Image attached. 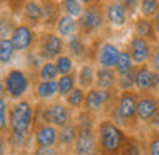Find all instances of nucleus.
<instances>
[{"label":"nucleus","instance_id":"7","mask_svg":"<svg viewBox=\"0 0 159 155\" xmlns=\"http://www.w3.org/2000/svg\"><path fill=\"white\" fill-rule=\"evenodd\" d=\"M34 50L43 62H55L60 55L65 53V39H62L53 31H43L38 36Z\"/></svg>","mask_w":159,"mask_h":155},{"label":"nucleus","instance_id":"23","mask_svg":"<svg viewBox=\"0 0 159 155\" xmlns=\"http://www.w3.org/2000/svg\"><path fill=\"white\" fill-rule=\"evenodd\" d=\"M34 97L39 102H52L55 97H58L57 80H38V82H34Z\"/></svg>","mask_w":159,"mask_h":155},{"label":"nucleus","instance_id":"11","mask_svg":"<svg viewBox=\"0 0 159 155\" xmlns=\"http://www.w3.org/2000/svg\"><path fill=\"white\" fill-rule=\"evenodd\" d=\"M135 90L144 94L159 92V73L149 63L135 67Z\"/></svg>","mask_w":159,"mask_h":155},{"label":"nucleus","instance_id":"49","mask_svg":"<svg viewBox=\"0 0 159 155\" xmlns=\"http://www.w3.org/2000/svg\"><path fill=\"white\" fill-rule=\"evenodd\" d=\"M17 155H31V152H19Z\"/></svg>","mask_w":159,"mask_h":155},{"label":"nucleus","instance_id":"3","mask_svg":"<svg viewBox=\"0 0 159 155\" xmlns=\"http://www.w3.org/2000/svg\"><path fill=\"white\" fill-rule=\"evenodd\" d=\"M74 121L72 111L63 101L52 102H38L34 106V126L38 124H52L55 128H63Z\"/></svg>","mask_w":159,"mask_h":155},{"label":"nucleus","instance_id":"24","mask_svg":"<svg viewBox=\"0 0 159 155\" xmlns=\"http://www.w3.org/2000/svg\"><path fill=\"white\" fill-rule=\"evenodd\" d=\"M55 32L62 39H70L72 36L79 34V24H77V19L62 14L60 19H58V22H57V26H55Z\"/></svg>","mask_w":159,"mask_h":155},{"label":"nucleus","instance_id":"31","mask_svg":"<svg viewBox=\"0 0 159 155\" xmlns=\"http://www.w3.org/2000/svg\"><path fill=\"white\" fill-rule=\"evenodd\" d=\"M55 65H57V70H58V75H69V73H74L75 72V60L72 56H69L67 53L60 55L58 58L55 60Z\"/></svg>","mask_w":159,"mask_h":155},{"label":"nucleus","instance_id":"39","mask_svg":"<svg viewBox=\"0 0 159 155\" xmlns=\"http://www.w3.org/2000/svg\"><path fill=\"white\" fill-rule=\"evenodd\" d=\"M14 22H12L11 15H2L0 17V39L11 38V32L14 29Z\"/></svg>","mask_w":159,"mask_h":155},{"label":"nucleus","instance_id":"47","mask_svg":"<svg viewBox=\"0 0 159 155\" xmlns=\"http://www.w3.org/2000/svg\"><path fill=\"white\" fill-rule=\"evenodd\" d=\"M152 21H154V26H156V32H157V36H159V11H157V14L154 15Z\"/></svg>","mask_w":159,"mask_h":155},{"label":"nucleus","instance_id":"32","mask_svg":"<svg viewBox=\"0 0 159 155\" xmlns=\"http://www.w3.org/2000/svg\"><path fill=\"white\" fill-rule=\"evenodd\" d=\"M58 70H57L55 62H43V65L39 67L38 73H36V79L38 80H57L58 79ZM36 80V82H38Z\"/></svg>","mask_w":159,"mask_h":155},{"label":"nucleus","instance_id":"50","mask_svg":"<svg viewBox=\"0 0 159 155\" xmlns=\"http://www.w3.org/2000/svg\"><path fill=\"white\" fill-rule=\"evenodd\" d=\"M142 147H144V145H142ZM142 155H149V153H147L145 150H142Z\"/></svg>","mask_w":159,"mask_h":155},{"label":"nucleus","instance_id":"36","mask_svg":"<svg viewBox=\"0 0 159 155\" xmlns=\"http://www.w3.org/2000/svg\"><path fill=\"white\" fill-rule=\"evenodd\" d=\"M159 11V0H140L139 12L145 19H154V15Z\"/></svg>","mask_w":159,"mask_h":155},{"label":"nucleus","instance_id":"17","mask_svg":"<svg viewBox=\"0 0 159 155\" xmlns=\"http://www.w3.org/2000/svg\"><path fill=\"white\" fill-rule=\"evenodd\" d=\"M58 128L52 124H38L33 130V147H57Z\"/></svg>","mask_w":159,"mask_h":155},{"label":"nucleus","instance_id":"48","mask_svg":"<svg viewBox=\"0 0 159 155\" xmlns=\"http://www.w3.org/2000/svg\"><path fill=\"white\" fill-rule=\"evenodd\" d=\"M103 4H111V2H116V0H101Z\"/></svg>","mask_w":159,"mask_h":155},{"label":"nucleus","instance_id":"44","mask_svg":"<svg viewBox=\"0 0 159 155\" xmlns=\"http://www.w3.org/2000/svg\"><path fill=\"white\" fill-rule=\"evenodd\" d=\"M9 152V143H7V135L0 133V155H7Z\"/></svg>","mask_w":159,"mask_h":155},{"label":"nucleus","instance_id":"1","mask_svg":"<svg viewBox=\"0 0 159 155\" xmlns=\"http://www.w3.org/2000/svg\"><path fill=\"white\" fill-rule=\"evenodd\" d=\"M137 90H125L118 92L116 99L113 101L106 111V118H110L115 124L123 128L125 131H135L139 126L137 119Z\"/></svg>","mask_w":159,"mask_h":155},{"label":"nucleus","instance_id":"34","mask_svg":"<svg viewBox=\"0 0 159 155\" xmlns=\"http://www.w3.org/2000/svg\"><path fill=\"white\" fill-rule=\"evenodd\" d=\"M144 150L149 155H159V130H151L145 136L144 143Z\"/></svg>","mask_w":159,"mask_h":155},{"label":"nucleus","instance_id":"45","mask_svg":"<svg viewBox=\"0 0 159 155\" xmlns=\"http://www.w3.org/2000/svg\"><path fill=\"white\" fill-rule=\"evenodd\" d=\"M0 97L7 99V92H5V84H4V77H0Z\"/></svg>","mask_w":159,"mask_h":155},{"label":"nucleus","instance_id":"27","mask_svg":"<svg viewBox=\"0 0 159 155\" xmlns=\"http://www.w3.org/2000/svg\"><path fill=\"white\" fill-rule=\"evenodd\" d=\"M84 99H86V90L80 89V87H75L69 96L63 97V102L70 107V111L79 113V111L82 109V106H84Z\"/></svg>","mask_w":159,"mask_h":155},{"label":"nucleus","instance_id":"38","mask_svg":"<svg viewBox=\"0 0 159 155\" xmlns=\"http://www.w3.org/2000/svg\"><path fill=\"white\" fill-rule=\"evenodd\" d=\"M142 150H144L142 141H139L135 136H130L123 148V152H121V155H142Z\"/></svg>","mask_w":159,"mask_h":155},{"label":"nucleus","instance_id":"41","mask_svg":"<svg viewBox=\"0 0 159 155\" xmlns=\"http://www.w3.org/2000/svg\"><path fill=\"white\" fill-rule=\"evenodd\" d=\"M118 2L127 9L130 15H134L139 11V5H140V0H118Z\"/></svg>","mask_w":159,"mask_h":155},{"label":"nucleus","instance_id":"13","mask_svg":"<svg viewBox=\"0 0 159 155\" xmlns=\"http://www.w3.org/2000/svg\"><path fill=\"white\" fill-rule=\"evenodd\" d=\"M128 55L132 56L135 67L139 65H145V63L151 62V56H152V50H154V45L149 43L147 39H142L139 36H132L127 43V48Z\"/></svg>","mask_w":159,"mask_h":155},{"label":"nucleus","instance_id":"46","mask_svg":"<svg viewBox=\"0 0 159 155\" xmlns=\"http://www.w3.org/2000/svg\"><path fill=\"white\" fill-rule=\"evenodd\" d=\"M84 4V7H89V5H96V4H101V0H80Z\"/></svg>","mask_w":159,"mask_h":155},{"label":"nucleus","instance_id":"40","mask_svg":"<svg viewBox=\"0 0 159 155\" xmlns=\"http://www.w3.org/2000/svg\"><path fill=\"white\" fill-rule=\"evenodd\" d=\"M31 155H65L58 147H33Z\"/></svg>","mask_w":159,"mask_h":155},{"label":"nucleus","instance_id":"12","mask_svg":"<svg viewBox=\"0 0 159 155\" xmlns=\"http://www.w3.org/2000/svg\"><path fill=\"white\" fill-rule=\"evenodd\" d=\"M159 114V97L156 94L139 92L137 99V119L139 124L149 126L152 119Z\"/></svg>","mask_w":159,"mask_h":155},{"label":"nucleus","instance_id":"5","mask_svg":"<svg viewBox=\"0 0 159 155\" xmlns=\"http://www.w3.org/2000/svg\"><path fill=\"white\" fill-rule=\"evenodd\" d=\"M31 75L22 68H9L4 75L5 92L12 101H21L31 89Z\"/></svg>","mask_w":159,"mask_h":155},{"label":"nucleus","instance_id":"10","mask_svg":"<svg viewBox=\"0 0 159 155\" xmlns=\"http://www.w3.org/2000/svg\"><path fill=\"white\" fill-rule=\"evenodd\" d=\"M38 36L39 34L36 32V29H33L31 26L24 24V22H19L14 26L11 32V41L17 53H28L36 48Z\"/></svg>","mask_w":159,"mask_h":155},{"label":"nucleus","instance_id":"15","mask_svg":"<svg viewBox=\"0 0 159 155\" xmlns=\"http://www.w3.org/2000/svg\"><path fill=\"white\" fill-rule=\"evenodd\" d=\"M104 19L106 24L113 29H121L128 24L130 21V14L128 11L120 4V2H111V4H104Z\"/></svg>","mask_w":159,"mask_h":155},{"label":"nucleus","instance_id":"30","mask_svg":"<svg viewBox=\"0 0 159 155\" xmlns=\"http://www.w3.org/2000/svg\"><path fill=\"white\" fill-rule=\"evenodd\" d=\"M16 48L12 45L11 38L0 39V65H9L16 56Z\"/></svg>","mask_w":159,"mask_h":155},{"label":"nucleus","instance_id":"42","mask_svg":"<svg viewBox=\"0 0 159 155\" xmlns=\"http://www.w3.org/2000/svg\"><path fill=\"white\" fill-rule=\"evenodd\" d=\"M149 65H151L152 70H156V72L159 73V43H157V45H154V50H152V56H151Z\"/></svg>","mask_w":159,"mask_h":155},{"label":"nucleus","instance_id":"2","mask_svg":"<svg viewBox=\"0 0 159 155\" xmlns=\"http://www.w3.org/2000/svg\"><path fill=\"white\" fill-rule=\"evenodd\" d=\"M96 136L99 155H121L130 135L104 116L96 124Z\"/></svg>","mask_w":159,"mask_h":155},{"label":"nucleus","instance_id":"26","mask_svg":"<svg viewBox=\"0 0 159 155\" xmlns=\"http://www.w3.org/2000/svg\"><path fill=\"white\" fill-rule=\"evenodd\" d=\"M57 87H58V97H67L77 87V72L58 77L57 79Z\"/></svg>","mask_w":159,"mask_h":155},{"label":"nucleus","instance_id":"28","mask_svg":"<svg viewBox=\"0 0 159 155\" xmlns=\"http://www.w3.org/2000/svg\"><path fill=\"white\" fill-rule=\"evenodd\" d=\"M60 7L65 15H70L74 19H79L84 12V4L80 0H60Z\"/></svg>","mask_w":159,"mask_h":155},{"label":"nucleus","instance_id":"16","mask_svg":"<svg viewBox=\"0 0 159 155\" xmlns=\"http://www.w3.org/2000/svg\"><path fill=\"white\" fill-rule=\"evenodd\" d=\"M121 50L118 48L115 43L111 41H99L96 48V60L94 62L101 67V68H115L116 58L120 55Z\"/></svg>","mask_w":159,"mask_h":155},{"label":"nucleus","instance_id":"33","mask_svg":"<svg viewBox=\"0 0 159 155\" xmlns=\"http://www.w3.org/2000/svg\"><path fill=\"white\" fill-rule=\"evenodd\" d=\"M116 90L118 92H125V90H135V68L127 73L118 75L116 80Z\"/></svg>","mask_w":159,"mask_h":155},{"label":"nucleus","instance_id":"22","mask_svg":"<svg viewBox=\"0 0 159 155\" xmlns=\"http://www.w3.org/2000/svg\"><path fill=\"white\" fill-rule=\"evenodd\" d=\"M96 70L98 67L93 62H86L77 70V87L84 90H89L96 85Z\"/></svg>","mask_w":159,"mask_h":155},{"label":"nucleus","instance_id":"37","mask_svg":"<svg viewBox=\"0 0 159 155\" xmlns=\"http://www.w3.org/2000/svg\"><path fill=\"white\" fill-rule=\"evenodd\" d=\"M9 102L5 97H0V133H9Z\"/></svg>","mask_w":159,"mask_h":155},{"label":"nucleus","instance_id":"20","mask_svg":"<svg viewBox=\"0 0 159 155\" xmlns=\"http://www.w3.org/2000/svg\"><path fill=\"white\" fill-rule=\"evenodd\" d=\"M39 2H41V7H43L41 26H45L46 31H48V28H55L57 26V22H58L60 15L63 12H62V7H60L58 0H39Z\"/></svg>","mask_w":159,"mask_h":155},{"label":"nucleus","instance_id":"6","mask_svg":"<svg viewBox=\"0 0 159 155\" xmlns=\"http://www.w3.org/2000/svg\"><path fill=\"white\" fill-rule=\"evenodd\" d=\"M106 22L104 19V4H96V5H89L84 9L82 15L77 19L79 24V34L84 38H93L98 31H101Z\"/></svg>","mask_w":159,"mask_h":155},{"label":"nucleus","instance_id":"8","mask_svg":"<svg viewBox=\"0 0 159 155\" xmlns=\"http://www.w3.org/2000/svg\"><path fill=\"white\" fill-rule=\"evenodd\" d=\"M118 96V90L113 89V90H101V89H96V87H93V89L86 90V99H84V106L82 109L87 111V113L94 114V116H98V114L101 113H106L108 107L113 104V101L116 99Z\"/></svg>","mask_w":159,"mask_h":155},{"label":"nucleus","instance_id":"29","mask_svg":"<svg viewBox=\"0 0 159 155\" xmlns=\"http://www.w3.org/2000/svg\"><path fill=\"white\" fill-rule=\"evenodd\" d=\"M134 68H135V63H134V60H132V56L128 55L127 50H121L118 58H116V63H115L113 70L116 72V75H121V73H127Z\"/></svg>","mask_w":159,"mask_h":155},{"label":"nucleus","instance_id":"9","mask_svg":"<svg viewBox=\"0 0 159 155\" xmlns=\"http://www.w3.org/2000/svg\"><path fill=\"white\" fill-rule=\"evenodd\" d=\"M72 155H99L96 126H77V138L72 148Z\"/></svg>","mask_w":159,"mask_h":155},{"label":"nucleus","instance_id":"4","mask_svg":"<svg viewBox=\"0 0 159 155\" xmlns=\"http://www.w3.org/2000/svg\"><path fill=\"white\" fill-rule=\"evenodd\" d=\"M34 130V104L28 99L16 101L9 107V133L33 135Z\"/></svg>","mask_w":159,"mask_h":155},{"label":"nucleus","instance_id":"25","mask_svg":"<svg viewBox=\"0 0 159 155\" xmlns=\"http://www.w3.org/2000/svg\"><path fill=\"white\" fill-rule=\"evenodd\" d=\"M116 80H118V75L113 68H101L98 67L96 70V89H101V90H113L116 89Z\"/></svg>","mask_w":159,"mask_h":155},{"label":"nucleus","instance_id":"19","mask_svg":"<svg viewBox=\"0 0 159 155\" xmlns=\"http://www.w3.org/2000/svg\"><path fill=\"white\" fill-rule=\"evenodd\" d=\"M134 34L142 38V39H147L152 45H157L159 43V36L156 32L154 21L152 19H145L142 15L135 17V21H134Z\"/></svg>","mask_w":159,"mask_h":155},{"label":"nucleus","instance_id":"18","mask_svg":"<svg viewBox=\"0 0 159 155\" xmlns=\"http://www.w3.org/2000/svg\"><path fill=\"white\" fill-rule=\"evenodd\" d=\"M21 14H22V22L31 26L33 29H36L38 26H41V22H43L41 2H39V0H26Z\"/></svg>","mask_w":159,"mask_h":155},{"label":"nucleus","instance_id":"21","mask_svg":"<svg viewBox=\"0 0 159 155\" xmlns=\"http://www.w3.org/2000/svg\"><path fill=\"white\" fill-rule=\"evenodd\" d=\"M75 138H77V126L74 121H70L69 124H65L63 128L58 130V143H57V147L65 155H72V148H74V143H75Z\"/></svg>","mask_w":159,"mask_h":155},{"label":"nucleus","instance_id":"51","mask_svg":"<svg viewBox=\"0 0 159 155\" xmlns=\"http://www.w3.org/2000/svg\"><path fill=\"white\" fill-rule=\"evenodd\" d=\"M58 2H60V0H58Z\"/></svg>","mask_w":159,"mask_h":155},{"label":"nucleus","instance_id":"14","mask_svg":"<svg viewBox=\"0 0 159 155\" xmlns=\"http://www.w3.org/2000/svg\"><path fill=\"white\" fill-rule=\"evenodd\" d=\"M91 46H87L86 43V38L80 34H75L72 36L70 39H67L65 43V51L69 56H72L74 60H77V62H93L94 63V56L93 53H91Z\"/></svg>","mask_w":159,"mask_h":155},{"label":"nucleus","instance_id":"35","mask_svg":"<svg viewBox=\"0 0 159 155\" xmlns=\"http://www.w3.org/2000/svg\"><path fill=\"white\" fill-rule=\"evenodd\" d=\"M41 65H43V60H41V56L36 53V50H31V51L26 53V67H28V70H29L31 79H36V73H38V70Z\"/></svg>","mask_w":159,"mask_h":155},{"label":"nucleus","instance_id":"43","mask_svg":"<svg viewBox=\"0 0 159 155\" xmlns=\"http://www.w3.org/2000/svg\"><path fill=\"white\" fill-rule=\"evenodd\" d=\"M5 4H7V7L11 9L14 14H17V12L22 11V7H24L26 0H5Z\"/></svg>","mask_w":159,"mask_h":155}]
</instances>
